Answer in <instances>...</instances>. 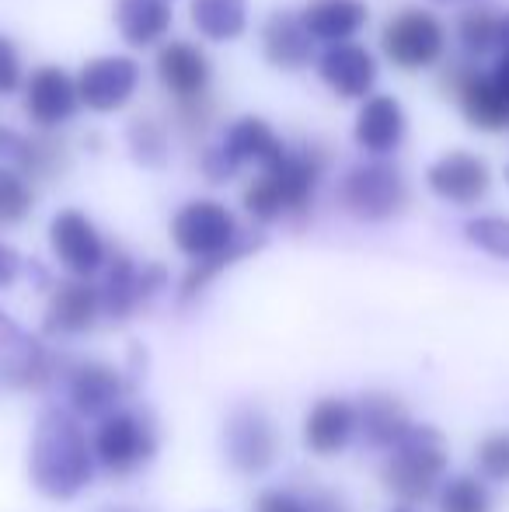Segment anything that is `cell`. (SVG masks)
<instances>
[{"instance_id": "obj_16", "label": "cell", "mask_w": 509, "mask_h": 512, "mask_svg": "<svg viewBox=\"0 0 509 512\" xmlns=\"http://www.w3.org/2000/svg\"><path fill=\"white\" fill-rule=\"evenodd\" d=\"M98 314H102L98 286L91 279H70L53 290L42 328L46 335H81V331L95 328Z\"/></svg>"}, {"instance_id": "obj_25", "label": "cell", "mask_w": 509, "mask_h": 512, "mask_svg": "<svg viewBox=\"0 0 509 512\" xmlns=\"http://www.w3.org/2000/svg\"><path fill=\"white\" fill-rule=\"evenodd\" d=\"M98 297H102V314H109L112 321H126L143 304L140 265L129 255H112L105 262V279L98 286Z\"/></svg>"}, {"instance_id": "obj_17", "label": "cell", "mask_w": 509, "mask_h": 512, "mask_svg": "<svg viewBox=\"0 0 509 512\" xmlns=\"http://www.w3.org/2000/svg\"><path fill=\"white\" fill-rule=\"evenodd\" d=\"M360 429L356 418V405L342 398H325L318 401L304 418V443L318 457H335L339 450H346L353 432Z\"/></svg>"}, {"instance_id": "obj_18", "label": "cell", "mask_w": 509, "mask_h": 512, "mask_svg": "<svg viewBox=\"0 0 509 512\" xmlns=\"http://www.w3.org/2000/svg\"><path fill=\"white\" fill-rule=\"evenodd\" d=\"M401 136H405V112H401L398 98L391 95L367 98L360 115H356V143L367 154L384 157L391 150H398Z\"/></svg>"}, {"instance_id": "obj_38", "label": "cell", "mask_w": 509, "mask_h": 512, "mask_svg": "<svg viewBox=\"0 0 509 512\" xmlns=\"http://www.w3.org/2000/svg\"><path fill=\"white\" fill-rule=\"evenodd\" d=\"M492 84H496V91H499V98L509 105V53L499 56V63L492 67Z\"/></svg>"}, {"instance_id": "obj_4", "label": "cell", "mask_w": 509, "mask_h": 512, "mask_svg": "<svg viewBox=\"0 0 509 512\" xmlns=\"http://www.w3.org/2000/svg\"><path fill=\"white\" fill-rule=\"evenodd\" d=\"M95 460L116 478H129L140 467H147L157 453V432L154 425L147 422L136 411H112L109 418H102L95 432Z\"/></svg>"}, {"instance_id": "obj_43", "label": "cell", "mask_w": 509, "mask_h": 512, "mask_svg": "<svg viewBox=\"0 0 509 512\" xmlns=\"http://www.w3.org/2000/svg\"><path fill=\"white\" fill-rule=\"evenodd\" d=\"M506 182H509V168H506Z\"/></svg>"}, {"instance_id": "obj_39", "label": "cell", "mask_w": 509, "mask_h": 512, "mask_svg": "<svg viewBox=\"0 0 509 512\" xmlns=\"http://www.w3.org/2000/svg\"><path fill=\"white\" fill-rule=\"evenodd\" d=\"M18 147H21V133L0 126V161H14V157H18Z\"/></svg>"}, {"instance_id": "obj_29", "label": "cell", "mask_w": 509, "mask_h": 512, "mask_svg": "<svg viewBox=\"0 0 509 512\" xmlns=\"http://www.w3.org/2000/svg\"><path fill=\"white\" fill-rule=\"evenodd\" d=\"M440 512H492V495L485 481L457 474L440 488Z\"/></svg>"}, {"instance_id": "obj_32", "label": "cell", "mask_w": 509, "mask_h": 512, "mask_svg": "<svg viewBox=\"0 0 509 512\" xmlns=\"http://www.w3.org/2000/svg\"><path fill=\"white\" fill-rule=\"evenodd\" d=\"M464 237H468L475 248L489 251L496 258L509 262V220L506 216H475V220L464 223Z\"/></svg>"}, {"instance_id": "obj_20", "label": "cell", "mask_w": 509, "mask_h": 512, "mask_svg": "<svg viewBox=\"0 0 509 512\" xmlns=\"http://www.w3.org/2000/svg\"><path fill=\"white\" fill-rule=\"evenodd\" d=\"M311 35H307L300 14L293 11H276L262 28V49L265 60L279 70H304L311 63Z\"/></svg>"}, {"instance_id": "obj_41", "label": "cell", "mask_w": 509, "mask_h": 512, "mask_svg": "<svg viewBox=\"0 0 509 512\" xmlns=\"http://www.w3.org/2000/svg\"><path fill=\"white\" fill-rule=\"evenodd\" d=\"M436 4H478V0H436Z\"/></svg>"}, {"instance_id": "obj_33", "label": "cell", "mask_w": 509, "mask_h": 512, "mask_svg": "<svg viewBox=\"0 0 509 512\" xmlns=\"http://www.w3.org/2000/svg\"><path fill=\"white\" fill-rule=\"evenodd\" d=\"M475 464H478V471H482V478L509 485V429L492 432V436H485L482 443H478Z\"/></svg>"}, {"instance_id": "obj_1", "label": "cell", "mask_w": 509, "mask_h": 512, "mask_svg": "<svg viewBox=\"0 0 509 512\" xmlns=\"http://www.w3.org/2000/svg\"><path fill=\"white\" fill-rule=\"evenodd\" d=\"M28 478L35 492L53 502L77 499L95 478V450L81 422L63 408H46L28 446Z\"/></svg>"}, {"instance_id": "obj_6", "label": "cell", "mask_w": 509, "mask_h": 512, "mask_svg": "<svg viewBox=\"0 0 509 512\" xmlns=\"http://www.w3.org/2000/svg\"><path fill=\"white\" fill-rule=\"evenodd\" d=\"M381 46L387 60L401 70H422L433 67L447 49V32H443L440 18L422 7H405L394 14L381 32Z\"/></svg>"}, {"instance_id": "obj_19", "label": "cell", "mask_w": 509, "mask_h": 512, "mask_svg": "<svg viewBox=\"0 0 509 512\" xmlns=\"http://www.w3.org/2000/svg\"><path fill=\"white\" fill-rule=\"evenodd\" d=\"M220 150L231 157L234 168H241V164H258V168H269V164H276L279 157L286 154V143L272 133V126L265 119L245 115V119H238L224 133Z\"/></svg>"}, {"instance_id": "obj_24", "label": "cell", "mask_w": 509, "mask_h": 512, "mask_svg": "<svg viewBox=\"0 0 509 512\" xmlns=\"http://www.w3.org/2000/svg\"><path fill=\"white\" fill-rule=\"evenodd\" d=\"M457 98H461V112L471 126L489 129V133L509 126V105L499 98V91L489 74L468 70V74L457 81Z\"/></svg>"}, {"instance_id": "obj_9", "label": "cell", "mask_w": 509, "mask_h": 512, "mask_svg": "<svg viewBox=\"0 0 509 512\" xmlns=\"http://www.w3.org/2000/svg\"><path fill=\"white\" fill-rule=\"evenodd\" d=\"M49 244H53V255L60 258V265L74 279H91L109 262L102 234H98V227L81 209H60L53 216V223H49Z\"/></svg>"}, {"instance_id": "obj_27", "label": "cell", "mask_w": 509, "mask_h": 512, "mask_svg": "<svg viewBox=\"0 0 509 512\" xmlns=\"http://www.w3.org/2000/svg\"><path fill=\"white\" fill-rule=\"evenodd\" d=\"M258 248H262V234H245V230H241V237L234 241L231 251H224V255H217V258H206V262H196L189 272H185V279H182V300H192L196 293H203L206 283H210L213 276H220V272H224L227 265H234L238 258L252 255V251H258Z\"/></svg>"}, {"instance_id": "obj_15", "label": "cell", "mask_w": 509, "mask_h": 512, "mask_svg": "<svg viewBox=\"0 0 509 512\" xmlns=\"http://www.w3.org/2000/svg\"><path fill=\"white\" fill-rule=\"evenodd\" d=\"M318 74L339 98H363L367 102L370 88L377 81V63L356 42H335L321 53Z\"/></svg>"}, {"instance_id": "obj_36", "label": "cell", "mask_w": 509, "mask_h": 512, "mask_svg": "<svg viewBox=\"0 0 509 512\" xmlns=\"http://www.w3.org/2000/svg\"><path fill=\"white\" fill-rule=\"evenodd\" d=\"M199 168H203V175L210 178V182H227V178H234V164H231V157L220 150V143L217 147H210L203 154V161H199Z\"/></svg>"}, {"instance_id": "obj_7", "label": "cell", "mask_w": 509, "mask_h": 512, "mask_svg": "<svg viewBox=\"0 0 509 512\" xmlns=\"http://www.w3.org/2000/svg\"><path fill=\"white\" fill-rule=\"evenodd\" d=\"M405 178L381 161H363L346 171L339 185V203L360 220H391L405 206Z\"/></svg>"}, {"instance_id": "obj_22", "label": "cell", "mask_w": 509, "mask_h": 512, "mask_svg": "<svg viewBox=\"0 0 509 512\" xmlns=\"http://www.w3.org/2000/svg\"><path fill=\"white\" fill-rule=\"evenodd\" d=\"M356 418H360V432L367 436L370 446L377 450H394V446L405 439V432L412 429V418H408V408L401 405L394 394L374 391L363 394L360 408H356Z\"/></svg>"}, {"instance_id": "obj_2", "label": "cell", "mask_w": 509, "mask_h": 512, "mask_svg": "<svg viewBox=\"0 0 509 512\" xmlns=\"http://www.w3.org/2000/svg\"><path fill=\"white\" fill-rule=\"evenodd\" d=\"M318 175L321 157L311 147H286V154L262 168V175L245 189L248 216L258 223H272L279 216H304L311 209Z\"/></svg>"}, {"instance_id": "obj_5", "label": "cell", "mask_w": 509, "mask_h": 512, "mask_svg": "<svg viewBox=\"0 0 509 512\" xmlns=\"http://www.w3.org/2000/svg\"><path fill=\"white\" fill-rule=\"evenodd\" d=\"M241 237L238 220L224 203L217 199H196L185 203L171 220V241L182 255H189L192 262H206L217 258L224 251L234 248V241Z\"/></svg>"}, {"instance_id": "obj_10", "label": "cell", "mask_w": 509, "mask_h": 512, "mask_svg": "<svg viewBox=\"0 0 509 512\" xmlns=\"http://www.w3.org/2000/svg\"><path fill=\"white\" fill-rule=\"evenodd\" d=\"M77 81V98L88 105L91 112H116L133 98L136 84H140V63L129 56H98L81 67Z\"/></svg>"}, {"instance_id": "obj_28", "label": "cell", "mask_w": 509, "mask_h": 512, "mask_svg": "<svg viewBox=\"0 0 509 512\" xmlns=\"http://www.w3.org/2000/svg\"><path fill=\"white\" fill-rule=\"evenodd\" d=\"M499 28H503V14H496L492 7H468L461 14V46L471 56H489L492 49H499Z\"/></svg>"}, {"instance_id": "obj_13", "label": "cell", "mask_w": 509, "mask_h": 512, "mask_svg": "<svg viewBox=\"0 0 509 512\" xmlns=\"http://www.w3.org/2000/svg\"><path fill=\"white\" fill-rule=\"evenodd\" d=\"M81 98H77V81L63 67H39L32 70L25 88V112L35 126L53 129L67 122L77 112Z\"/></svg>"}, {"instance_id": "obj_44", "label": "cell", "mask_w": 509, "mask_h": 512, "mask_svg": "<svg viewBox=\"0 0 509 512\" xmlns=\"http://www.w3.org/2000/svg\"><path fill=\"white\" fill-rule=\"evenodd\" d=\"M394 512H408V509H394Z\"/></svg>"}, {"instance_id": "obj_23", "label": "cell", "mask_w": 509, "mask_h": 512, "mask_svg": "<svg viewBox=\"0 0 509 512\" xmlns=\"http://www.w3.org/2000/svg\"><path fill=\"white\" fill-rule=\"evenodd\" d=\"M116 25L126 46H154L171 28L168 0H116Z\"/></svg>"}, {"instance_id": "obj_30", "label": "cell", "mask_w": 509, "mask_h": 512, "mask_svg": "<svg viewBox=\"0 0 509 512\" xmlns=\"http://www.w3.org/2000/svg\"><path fill=\"white\" fill-rule=\"evenodd\" d=\"M35 196H32V185L18 175L14 168L0 164V227H14L28 216L32 209Z\"/></svg>"}, {"instance_id": "obj_3", "label": "cell", "mask_w": 509, "mask_h": 512, "mask_svg": "<svg viewBox=\"0 0 509 512\" xmlns=\"http://www.w3.org/2000/svg\"><path fill=\"white\" fill-rule=\"evenodd\" d=\"M443 474H447V443L433 425H412L381 467L384 488L401 502H426Z\"/></svg>"}, {"instance_id": "obj_34", "label": "cell", "mask_w": 509, "mask_h": 512, "mask_svg": "<svg viewBox=\"0 0 509 512\" xmlns=\"http://www.w3.org/2000/svg\"><path fill=\"white\" fill-rule=\"evenodd\" d=\"M21 84V56L7 35H0V95H11Z\"/></svg>"}, {"instance_id": "obj_21", "label": "cell", "mask_w": 509, "mask_h": 512, "mask_svg": "<svg viewBox=\"0 0 509 512\" xmlns=\"http://www.w3.org/2000/svg\"><path fill=\"white\" fill-rule=\"evenodd\" d=\"M370 18V7L363 0H311L300 11L307 35L321 42H349V35H356Z\"/></svg>"}, {"instance_id": "obj_12", "label": "cell", "mask_w": 509, "mask_h": 512, "mask_svg": "<svg viewBox=\"0 0 509 512\" xmlns=\"http://www.w3.org/2000/svg\"><path fill=\"white\" fill-rule=\"evenodd\" d=\"M426 182H429V189L440 199H447V203L471 206L489 192L492 171L478 154L454 150V154H443L440 161L426 171Z\"/></svg>"}, {"instance_id": "obj_8", "label": "cell", "mask_w": 509, "mask_h": 512, "mask_svg": "<svg viewBox=\"0 0 509 512\" xmlns=\"http://www.w3.org/2000/svg\"><path fill=\"white\" fill-rule=\"evenodd\" d=\"M224 450L238 474L255 478V474L269 471L279 457V429L269 418V411L258 405L234 408L224 425Z\"/></svg>"}, {"instance_id": "obj_35", "label": "cell", "mask_w": 509, "mask_h": 512, "mask_svg": "<svg viewBox=\"0 0 509 512\" xmlns=\"http://www.w3.org/2000/svg\"><path fill=\"white\" fill-rule=\"evenodd\" d=\"M255 512H311V502L300 499V495H293V492L272 488V492H262L255 499Z\"/></svg>"}, {"instance_id": "obj_42", "label": "cell", "mask_w": 509, "mask_h": 512, "mask_svg": "<svg viewBox=\"0 0 509 512\" xmlns=\"http://www.w3.org/2000/svg\"><path fill=\"white\" fill-rule=\"evenodd\" d=\"M105 512H140V509H129V506H119V509H105Z\"/></svg>"}, {"instance_id": "obj_31", "label": "cell", "mask_w": 509, "mask_h": 512, "mask_svg": "<svg viewBox=\"0 0 509 512\" xmlns=\"http://www.w3.org/2000/svg\"><path fill=\"white\" fill-rule=\"evenodd\" d=\"M129 147H133V157L147 168H161L164 157H168V136L157 126L154 119H136L129 126Z\"/></svg>"}, {"instance_id": "obj_40", "label": "cell", "mask_w": 509, "mask_h": 512, "mask_svg": "<svg viewBox=\"0 0 509 512\" xmlns=\"http://www.w3.org/2000/svg\"><path fill=\"white\" fill-rule=\"evenodd\" d=\"M499 49L509 53V14H503V28H499Z\"/></svg>"}, {"instance_id": "obj_11", "label": "cell", "mask_w": 509, "mask_h": 512, "mask_svg": "<svg viewBox=\"0 0 509 512\" xmlns=\"http://www.w3.org/2000/svg\"><path fill=\"white\" fill-rule=\"evenodd\" d=\"M126 380L116 366L98 363V359H84L67 373V394L70 405L81 418H109L119 411L126 398Z\"/></svg>"}, {"instance_id": "obj_37", "label": "cell", "mask_w": 509, "mask_h": 512, "mask_svg": "<svg viewBox=\"0 0 509 512\" xmlns=\"http://www.w3.org/2000/svg\"><path fill=\"white\" fill-rule=\"evenodd\" d=\"M21 276V255L11 248V244L0 241V290L14 286V279Z\"/></svg>"}, {"instance_id": "obj_14", "label": "cell", "mask_w": 509, "mask_h": 512, "mask_svg": "<svg viewBox=\"0 0 509 512\" xmlns=\"http://www.w3.org/2000/svg\"><path fill=\"white\" fill-rule=\"evenodd\" d=\"M157 77L182 102V108H189L203 102L206 84H210V60L192 42H164L157 53Z\"/></svg>"}, {"instance_id": "obj_26", "label": "cell", "mask_w": 509, "mask_h": 512, "mask_svg": "<svg viewBox=\"0 0 509 512\" xmlns=\"http://www.w3.org/2000/svg\"><path fill=\"white\" fill-rule=\"evenodd\" d=\"M189 18L199 35L213 42H231L248 28V0H192Z\"/></svg>"}]
</instances>
